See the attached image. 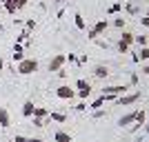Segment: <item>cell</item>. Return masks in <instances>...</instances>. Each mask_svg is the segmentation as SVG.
I'll use <instances>...</instances> for the list:
<instances>
[{
	"mask_svg": "<svg viewBox=\"0 0 149 142\" xmlns=\"http://www.w3.org/2000/svg\"><path fill=\"white\" fill-rule=\"evenodd\" d=\"M138 100H140V91H134V93H125V96L116 98V105H120V107H129V105H136Z\"/></svg>",
	"mask_w": 149,
	"mask_h": 142,
	"instance_id": "cell-3",
	"label": "cell"
},
{
	"mask_svg": "<svg viewBox=\"0 0 149 142\" xmlns=\"http://www.w3.org/2000/svg\"><path fill=\"white\" fill-rule=\"evenodd\" d=\"M93 76L98 78V80H107V76H109V69L105 64H98V67L93 69Z\"/></svg>",
	"mask_w": 149,
	"mask_h": 142,
	"instance_id": "cell-10",
	"label": "cell"
},
{
	"mask_svg": "<svg viewBox=\"0 0 149 142\" xmlns=\"http://www.w3.org/2000/svg\"><path fill=\"white\" fill-rule=\"evenodd\" d=\"M140 71H143L145 76H149V60H147V62H145V64H143V69H140Z\"/></svg>",
	"mask_w": 149,
	"mask_h": 142,
	"instance_id": "cell-38",
	"label": "cell"
},
{
	"mask_svg": "<svg viewBox=\"0 0 149 142\" xmlns=\"http://www.w3.org/2000/svg\"><path fill=\"white\" fill-rule=\"evenodd\" d=\"M134 122H136V111H129V113H125V116L118 120V127L120 129H127V127L134 124Z\"/></svg>",
	"mask_w": 149,
	"mask_h": 142,
	"instance_id": "cell-7",
	"label": "cell"
},
{
	"mask_svg": "<svg viewBox=\"0 0 149 142\" xmlns=\"http://www.w3.org/2000/svg\"><path fill=\"white\" fill-rule=\"evenodd\" d=\"M13 142H29V138H25V136H16V138H13Z\"/></svg>",
	"mask_w": 149,
	"mask_h": 142,
	"instance_id": "cell-36",
	"label": "cell"
},
{
	"mask_svg": "<svg viewBox=\"0 0 149 142\" xmlns=\"http://www.w3.org/2000/svg\"><path fill=\"white\" fill-rule=\"evenodd\" d=\"M67 62H69V64H76V67H78V56H76V53H67Z\"/></svg>",
	"mask_w": 149,
	"mask_h": 142,
	"instance_id": "cell-26",
	"label": "cell"
},
{
	"mask_svg": "<svg viewBox=\"0 0 149 142\" xmlns=\"http://www.w3.org/2000/svg\"><path fill=\"white\" fill-rule=\"evenodd\" d=\"M11 127V118H9V111L5 107H0V129H9Z\"/></svg>",
	"mask_w": 149,
	"mask_h": 142,
	"instance_id": "cell-8",
	"label": "cell"
},
{
	"mask_svg": "<svg viewBox=\"0 0 149 142\" xmlns=\"http://www.w3.org/2000/svg\"><path fill=\"white\" fill-rule=\"evenodd\" d=\"M76 96H78V98H80V100H87L89 96H91V93H89V91H78V93H76Z\"/></svg>",
	"mask_w": 149,
	"mask_h": 142,
	"instance_id": "cell-33",
	"label": "cell"
},
{
	"mask_svg": "<svg viewBox=\"0 0 149 142\" xmlns=\"http://www.w3.org/2000/svg\"><path fill=\"white\" fill-rule=\"evenodd\" d=\"M74 25H76V29H80V31L87 29V22L82 18V13H74Z\"/></svg>",
	"mask_w": 149,
	"mask_h": 142,
	"instance_id": "cell-14",
	"label": "cell"
},
{
	"mask_svg": "<svg viewBox=\"0 0 149 142\" xmlns=\"http://www.w3.org/2000/svg\"><path fill=\"white\" fill-rule=\"evenodd\" d=\"M25 29H27V31H29V33H31V31L36 29V20H33V18H29V20H25Z\"/></svg>",
	"mask_w": 149,
	"mask_h": 142,
	"instance_id": "cell-25",
	"label": "cell"
},
{
	"mask_svg": "<svg viewBox=\"0 0 149 142\" xmlns=\"http://www.w3.org/2000/svg\"><path fill=\"white\" fill-rule=\"evenodd\" d=\"M5 69V60H2V56H0V71Z\"/></svg>",
	"mask_w": 149,
	"mask_h": 142,
	"instance_id": "cell-40",
	"label": "cell"
},
{
	"mask_svg": "<svg viewBox=\"0 0 149 142\" xmlns=\"http://www.w3.org/2000/svg\"><path fill=\"white\" fill-rule=\"evenodd\" d=\"M116 49H118V53H129V44H125L123 40H118V47H116Z\"/></svg>",
	"mask_w": 149,
	"mask_h": 142,
	"instance_id": "cell-24",
	"label": "cell"
},
{
	"mask_svg": "<svg viewBox=\"0 0 149 142\" xmlns=\"http://www.w3.org/2000/svg\"><path fill=\"white\" fill-rule=\"evenodd\" d=\"M33 109H36L33 100H27L25 105H22V116H25V118H31V116H33Z\"/></svg>",
	"mask_w": 149,
	"mask_h": 142,
	"instance_id": "cell-13",
	"label": "cell"
},
{
	"mask_svg": "<svg viewBox=\"0 0 149 142\" xmlns=\"http://www.w3.org/2000/svg\"><path fill=\"white\" fill-rule=\"evenodd\" d=\"M107 27H109V20L105 18V20H98V22H96V25H93L91 29L96 31L98 36H102V33H105V31H107Z\"/></svg>",
	"mask_w": 149,
	"mask_h": 142,
	"instance_id": "cell-11",
	"label": "cell"
},
{
	"mask_svg": "<svg viewBox=\"0 0 149 142\" xmlns=\"http://www.w3.org/2000/svg\"><path fill=\"white\" fill-rule=\"evenodd\" d=\"M22 51H25V44H20V42L13 44V53H22Z\"/></svg>",
	"mask_w": 149,
	"mask_h": 142,
	"instance_id": "cell-29",
	"label": "cell"
},
{
	"mask_svg": "<svg viewBox=\"0 0 149 142\" xmlns=\"http://www.w3.org/2000/svg\"><path fill=\"white\" fill-rule=\"evenodd\" d=\"M138 58H140V62H147V60H149V47H140Z\"/></svg>",
	"mask_w": 149,
	"mask_h": 142,
	"instance_id": "cell-22",
	"label": "cell"
},
{
	"mask_svg": "<svg viewBox=\"0 0 149 142\" xmlns=\"http://www.w3.org/2000/svg\"><path fill=\"white\" fill-rule=\"evenodd\" d=\"M56 73H58V76H60V78H67V69L62 67V69H60V71H56Z\"/></svg>",
	"mask_w": 149,
	"mask_h": 142,
	"instance_id": "cell-39",
	"label": "cell"
},
{
	"mask_svg": "<svg viewBox=\"0 0 149 142\" xmlns=\"http://www.w3.org/2000/svg\"><path fill=\"white\" fill-rule=\"evenodd\" d=\"M0 31H5V27H2V22H0Z\"/></svg>",
	"mask_w": 149,
	"mask_h": 142,
	"instance_id": "cell-43",
	"label": "cell"
},
{
	"mask_svg": "<svg viewBox=\"0 0 149 142\" xmlns=\"http://www.w3.org/2000/svg\"><path fill=\"white\" fill-rule=\"evenodd\" d=\"M65 64H67V56H65V53H56V56L49 60V71H60Z\"/></svg>",
	"mask_w": 149,
	"mask_h": 142,
	"instance_id": "cell-5",
	"label": "cell"
},
{
	"mask_svg": "<svg viewBox=\"0 0 149 142\" xmlns=\"http://www.w3.org/2000/svg\"><path fill=\"white\" fill-rule=\"evenodd\" d=\"M147 36H143V33H140V36H136L134 38V44H138V47H147Z\"/></svg>",
	"mask_w": 149,
	"mask_h": 142,
	"instance_id": "cell-21",
	"label": "cell"
},
{
	"mask_svg": "<svg viewBox=\"0 0 149 142\" xmlns=\"http://www.w3.org/2000/svg\"><path fill=\"white\" fill-rule=\"evenodd\" d=\"M140 25H143V27H147V29H149V18H147V16H143V18H140Z\"/></svg>",
	"mask_w": 149,
	"mask_h": 142,
	"instance_id": "cell-37",
	"label": "cell"
},
{
	"mask_svg": "<svg viewBox=\"0 0 149 142\" xmlns=\"http://www.w3.org/2000/svg\"><path fill=\"white\" fill-rule=\"evenodd\" d=\"M33 127L42 129V127H45V120H42V118H33Z\"/></svg>",
	"mask_w": 149,
	"mask_h": 142,
	"instance_id": "cell-30",
	"label": "cell"
},
{
	"mask_svg": "<svg viewBox=\"0 0 149 142\" xmlns=\"http://www.w3.org/2000/svg\"><path fill=\"white\" fill-rule=\"evenodd\" d=\"M116 29H125V18L123 16H118V18H113V22H111Z\"/></svg>",
	"mask_w": 149,
	"mask_h": 142,
	"instance_id": "cell-23",
	"label": "cell"
},
{
	"mask_svg": "<svg viewBox=\"0 0 149 142\" xmlns=\"http://www.w3.org/2000/svg\"><path fill=\"white\" fill-rule=\"evenodd\" d=\"M123 11V2H113L111 7H109V16H116V13Z\"/></svg>",
	"mask_w": 149,
	"mask_h": 142,
	"instance_id": "cell-19",
	"label": "cell"
},
{
	"mask_svg": "<svg viewBox=\"0 0 149 142\" xmlns=\"http://www.w3.org/2000/svg\"><path fill=\"white\" fill-rule=\"evenodd\" d=\"M87 107H89L87 102H78V105H76L74 109H76V111H85V109H87Z\"/></svg>",
	"mask_w": 149,
	"mask_h": 142,
	"instance_id": "cell-32",
	"label": "cell"
},
{
	"mask_svg": "<svg viewBox=\"0 0 149 142\" xmlns=\"http://www.w3.org/2000/svg\"><path fill=\"white\" fill-rule=\"evenodd\" d=\"M25 60V53H13V62H22Z\"/></svg>",
	"mask_w": 149,
	"mask_h": 142,
	"instance_id": "cell-34",
	"label": "cell"
},
{
	"mask_svg": "<svg viewBox=\"0 0 149 142\" xmlns=\"http://www.w3.org/2000/svg\"><path fill=\"white\" fill-rule=\"evenodd\" d=\"M2 5H5L7 13H11V16H16V11H18V9H16V5H13V0H5Z\"/></svg>",
	"mask_w": 149,
	"mask_h": 142,
	"instance_id": "cell-18",
	"label": "cell"
},
{
	"mask_svg": "<svg viewBox=\"0 0 149 142\" xmlns=\"http://www.w3.org/2000/svg\"><path fill=\"white\" fill-rule=\"evenodd\" d=\"M76 87H78V91H89L91 93V85H89L85 78H78V80H76Z\"/></svg>",
	"mask_w": 149,
	"mask_h": 142,
	"instance_id": "cell-16",
	"label": "cell"
},
{
	"mask_svg": "<svg viewBox=\"0 0 149 142\" xmlns=\"http://www.w3.org/2000/svg\"><path fill=\"white\" fill-rule=\"evenodd\" d=\"M47 116H49V111H47L45 107H36V109H33V116H31V118H42V120H45Z\"/></svg>",
	"mask_w": 149,
	"mask_h": 142,
	"instance_id": "cell-17",
	"label": "cell"
},
{
	"mask_svg": "<svg viewBox=\"0 0 149 142\" xmlns=\"http://www.w3.org/2000/svg\"><path fill=\"white\" fill-rule=\"evenodd\" d=\"M102 116H107L105 109H96V111H93V118H96V120H98V118H102Z\"/></svg>",
	"mask_w": 149,
	"mask_h": 142,
	"instance_id": "cell-31",
	"label": "cell"
},
{
	"mask_svg": "<svg viewBox=\"0 0 149 142\" xmlns=\"http://www.w3.org/2000/svg\"><path fill=\"white\" fill-rule=\"evenodd\" d=\"M145 16H147V18H149V7H147V11H145Z\"/></svg>",
	"mask_w": 149,
	"mask_h": 142,
	"instance_id": "cell-42",
	"label": "cell"
},
{
	"mask_svg": "<svg viewBox=\"0 0 149 142\" xmlns=\"http://www.w3.org/2000/svg\"><path fill=\"white\" fill-rule=\"evenodd\" d=\"M56 96H58L60 100H74V98H76V91L71 89V87H67V85H60V87L56 89Z\"/></svg>",
	"mask_w": 149,
	"mask_h": 142,
	"instance_id": "cell-6",
	"label": "cell"
},
{
	"mask_svg": "<svg viewBox=\"0 0 149 142\" xmlns=\"http://www.w3.org/2000/svg\"><path fill=\"white\" fill-rule=\"evenodd\" d=\"M56 2H67V0H56Z\"/></svg>",
	"mask_w": 149,
	"mask_h": 142,
	"instance_id": "cell-44",
	"label": "cell"
},
{
	"mask_svg": "<svg viewBox=\"0 0 149 142\" xmlns=\"http://www.w3.org/2000/svg\"><path fill=\"white\" fill-rule=\"evenodd\" d=\"M129 85H131V87H136V85H138V73H131V80H129Z\"/></svg>",
	"mask_w": 149,
	"mask_h": 142,
	"instance_id": "cell-35",
	"label": "cell"
},
{
	"mask_svg": "<svg viewBox=\"0 0 149 142\" xmlns=\"http://www.w3.org/2000/svg\"><path fill=\"white\" fill-rule=\"evenodd\" d=\"M127 91H129V85H107L105 89H102V93H107V96H116V98L125 96Z\"/></svg>",
	"mask_w": 149,
	"mask_h": 142,
	"instance_id": "cell-2",
	"label": "cell"
},
{
	"mask_svg": "<svg viewBox=\"0 0 149 142\" xmlns=\"http://www.w3.org/2000/svg\"><path fill=\"white\" fill-rule=\"evenodd\" d=\"M29 142H42L40 138H29Z\"/></svg>",
	"mask_w": 149,
	"mask_h": 142,
	"instance_id": "cell-41",
	"label": "cell"
},
{
	"mask_svg": "<svg viewBox=\"0 0 149 142\" xmlns=\"http://www.w3.org/2000/svg\"><path fill=\"white\" fill-rule=\"evenodd\" d=\"M27 2H29V0H13V5H16V9H18V11H20V9H25Z\"/></svg>",
	"mask_w": 149,
	"mask_h": 142,
	"instance_id": "cell-27",
	"label": "cell"
},
{
	"mask_svg": "<svg viewBox=\"0 0 149 142\" xmlns=\"http://www.w3.org/2000/svg\"><path fill=\"white\" fill-rule=\"evenodd\" d=\"M0 2H5V0H0Z\"/></svg>",
	"mask_w": 149,
	"mask_h": 142,
	"instance_id": "cell-45",
	"label": "cell"
},
{
	"mask_svg": "<svg viewBox=\"0 0 149 142\" xmlns=\"http://www.w3.org/2000/svg\"><path fill=\"white\" fill-rule=\"evenodd\" d=\"M134 38H136V33H131V31H125V29H123V33H120V40H123L125 44H129V47H131V44H134Z\"/></svg>",
	"mask_w": 149,
	"mask_h": 142,
	"instance_id": "cell-15",
	"label": "cell"
},
{
	"mask_svg": "<svg viewBox=\"0 0 149 142\" xmlns=\"http://www.w3.org/2000/svg\"><path fill=\"white\" fill-rule=\"evenodd\" d=\"M145 124H147V111L145 109H136V122H134V127H131V133H136L138 129H143Z\"/></svg>",
	"mask_w": 149,
	"mask_h": 142,
	"instance_id": "cell-4",
	"label": "cell"
},
{
	"mask_svg": "<svg viewBox=\"0 0 149 142\" xmlns=\"http://www.w3.org/2000/svg\"><path fill=\"white\" fill-rule=\"evenodd\" d=\"M125 9H127V13H129V16H136V13L140 11L136 2H127V7H125Z\"/></svg>",
	"mask_w": 149,
	"mask_h": 142,
	"instance_id": "cell-20",
	"label": "cell"
},
{
	"mask_svg": "<svg viewBox=\"0 0 149 142\" xmlns=\"http://www.w3.org/2000/svg\"><path fill=\"white\" fill-rule=\"evenodd\" d=\"M87 38H89V40H96V38H100V36L91 29V27H89V29H87Z\"/></svg>",
	"mask_w": 149,
	"mask_h": 142,
	"instance_id": "cell-28",
	"label": "cell"
},
{
	"mask_svg": "<svg viewBox=\"0 0 149 142\" xmlns=\"http://www.w3.org/2000/svg\"><path fill=\"white\" fill-rule=\"evenodd\" d=\"M54 140L56 142H71V133H67V131L58 129L56 133H54Z\"/></svg>",
	"mask_w": 149,
	"mask_h": 142,
	"instance_id": "cell-12",
	"label": "cell"
},
{
	"mask_svg": "<svg viewBox=\"0 0 149 142\" xmlns=\"http://www.w3.org/2000/svg\"><path fill=\"white\" fill-rule=\"evenodd\" d=\"M20 76H31L38 71V60L36 58H25L22 62H18V69H16Z\"/></svg>",
	"mask_w": 149,
	"mask_h": 142,
	"instance_id": "cell-1",
	"label": "cell"
},
{
	"mask_svg": "<svg viewBox=\"0 0 149 142\" xmlns=\"http://www.w3.org/2000/svg\"><path fill=\"white\" fill-rule=\"evenodd\" d=\"M45 120H49V122H58V124H62L65 120H67V116H65V113H60V111H49V116L45 118Z\"/></svg>",
	"mask_w": 149,
	"mask_h": 142,
	"instance_id": "cell-9",
	"label": "cell"
}]
</instances>
